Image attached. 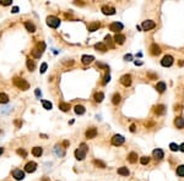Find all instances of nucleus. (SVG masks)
<instances>
[{"label": "nucleus", "mask_w": 184, "mask_h": 181, "mask_svg": "<svg viewBox=\"0 0 184 181\" xmlns=\"http://www.w3.org/2000/svg\"><path fill=\"white\" fill-rule=\"evenodd\" d=\"M97 66L98 67H103V69H108V65H104V64H101V63H97Z\"/></svg>", "instance_id": "obj_44"}, {"label": "nucleus", "mask_w": 184, "mask_h": 181, "mask_svg": "<svg viewBox=\"0 0 184 181\" xmlns=\"http://www.w3.org/2000/svg\"><path fill=\"white\" fill-rule=\"evenodd\" d=\"M150 53L152 55H159L161 54V48H159L157 44H152L150 47Z\"/></svg>", "instance_id": "obj_15"}, {"label": "nucleus", "mask_w": 184, "mask_h": 181, "mask_svg": "<svg viewBox=\"0 0 184 181\" xmlns=\"http://www.w3.org/2000/svg\"><path fill=\"white\" fill-rule=\"evenodd\" d=\"M179 149H181L182 152H184V143H182V145L179 146Z\"/></svg>", "instance_id": "obj_50"}, {"label": "nucleus", "mask_w": 184, "mask_h": 181, "mask_svg": "<svg viewBox=\"0 0 184 181\" xmlns=\"http://www.w3.org/2000/svg\"><path fill=\"white\" fill-rule=\"evenodd\" d=\"M118 174L122 175V176H129L130 174V171L128 170V168H125V166H122L118 169Z\"/></svg>", "instance_id": "obj_27"}, {"label": "nucleus", "mask_w": 184, "mask_h": 181, "mask_svg": "<svg viewBox=\"0 0 184 181\" xmlns=\"http://www.w3.org/2000/svg\"><path fill=\"white\" fill-rule=\"evenodd\" d=\"M125 138L123 137L122 135H114L112 137V145L113 146H122L123 143H124Z\"/></svg>", "instance_id": "obj_6"}, {"label": "nucleus", "mask_w": 184, "mask_h": 181, "mask_svg": "<svg viewBox=\"0 0 184 181\" xmlns=\"http://www.w3.org/2000/svg\"><path fill=\"white\" fill-rule=\"evenodd\" d=\"M25 27H26V30L28 32H31V33L36 32V26L32 22H25Z\"/></svg>", "instance_id": "obj_24"}, {"label": "nucleus", "mask_w": 184, "mask_h": 181, "mask_svg": "<svg viewBox=\"0 0 184 181\" xmlns=\"http://www.w3.org/2000/svg\"><path fill=\"white\" fill-rule=\"evenodd\" d=\"M130 131H132V132H135V125L130 126Z\"/></svg>", "instance_id": "obj_49"}, {"label": "nucleus", "mask_w": 184, "mask_h": 181, "mask_svg": "<svg viewBox=\"0 0 184 181\" xmlns=\"http://www.w3.org/2000/svg\"><path fill=\"white\" fill-rule=\"evenodd\" d=\"M140 163L142 164V165H146V164L150 163V158L149 157H141L140 158Z\"/></svg>", "instance_id": "obj_38"}, {"label": "nucleus", "mask_w": 184, "mask_h": 181, "mask_svg": "<svg viewBox=\"0 0 184 181\" xmlns=\"http://www.w3.org/2000/svg\"><path fill=\"white\" fill-rule=\"evenodd\" d=\"M93 164H95L96 166H100L101 169H104V168H106V164L102 162V160H97L96 159V160H93Z\"/></svg>", "instance_id": "obj_35"}, {"label": "nucleus", "mask_w": 184, "mask_h": 181, "mask_svg": "<svg viewBox=\"0 0 184 181\" xmlns=\"http://www.w3.org/2000/svg\"><path fill=\"white\" fill-rule=\"evenodd\" d=\"M152 155H153V158L156 159V160H161L163 157H165V153H163L162 149H159V148H156V149L152 152Z\"/></svg>", "instance_id": "obj_12"}, {"label": "nucleus", "mask_w": 184, "mask_h": 181, "mask_svg": "<svg viewBox=\"0 0 184 181\" xmlns=\"http://www.w3.org/2000/svg\"><path fill=\"white\" fill-rule=\"evenodd\" d=\"M74 110H75V113H76L77 115H82V114H85V112H86V109H85L84 105H75Z\"/></svg>", "instance_id": "obj_23"}, {"label": "nucleus", "mask_w": 184, "mask_h": 181, "mask_svg": "<svg viewBox=\"0 0 184 181\" xmlns=\"http://www.w3.org/2000/svg\"><path fill=\"white\" fill-rule=\"evenodd\" d=\"M109 81H110V76H109V73H108V75H106V76H104V80H103V85H107Z\"/></svg>", "instance_id": "obj_43"}, {"label": "nucleus", "mask_w": 184, "mask_h": 181, "mask_svg": "<svg viewBox=\"0 0 184 181\" xmlns=\"http://www.w3.org/2000/svg\"><path fill=\"white\" fill-rule=\"evenodd\" d=\"M102 12L104 15H114L116 14V9L112 6H108V5H103L102 6Z\"/></svg>", "instance_id": "obj_11"}, {"label": "nucleus", "mask_w": 184, "mask_h": 181, "mask_svg": "<svg viewBox=\"0 0 184 181\" xmlns=\"http://www.w3.org/2000/svg\"><path fill=\"white\" fill-rule=\"evenodd\" d=\"M59 109L61 110V112H68V110L70 109V104H69V103H60Z\"/></svg>", "instance_id": "obj_31"}, {"label": "nucleus", "mask_w": 184, "mask_h": 181, "mask_svg": "<svg viewBox=\"0 0 184 181\" xmlns=\"http://www.w3.org/2000/svg\"><path fill=\"white\" fill-rule=\"evenodd\" d=\"M9 102V97L5 93H0V104H6Z\"/></svg>", "instance_id": "obj_30"}, {"label": "nucleus", "mask_w": 184, "mask_h": 181, "mask_svg": "<svg viewBox=\"0 0 184 181\" xmlns=\"http://www.w3.org/2000/svg\"><path fill=\"white\" fill-rule=\"evenodd\" d=\"M106 43H108V45H109V47L110 48H113V43H112V37H110V36H106Z\"/></svg>", "instance_id": "obj_41"}, {"label": "nucleus", "mask_w": 184, "mask_h": 181, "mask_svg": "<svg viewBox=\"0 0 184 181\" xmlns=\"http://www.w3.org/2000/svg\"><path fill=\"white\" fill-rule=\"evenodd\" d=\"M100 27H101V23H100V22H92V23L88 24L87 28H88L90 32H95V31H97Z\"/></svg>", "instance_id": "obj_20"}, {"label": "nucleus", "mask_w": 184, "mask_h": 181, "mask_svg": "<svg viewBox=\"0 0 184 181\" xmlns=\"http://www.w3.org/2000/svg\"><path fill=\"white\" fill-rule=\"evenodd\" d=\"M138 158H139V157H138V154L135 153V152H132V153L128 155V160H129L130 163H133V164L138 162Z\"/></svg>", "instance_id": "obj_28"}, {"label": "nucleus", "mask_w": 184, "mask_h": 181, "mask_svg": "<svg viewBox=\"0 0 184 181\" xmlns=\"http://www.w3.org/2000/svg\"><path fill=\"white\" fill-rule=\"evenodd\" d=\"M42 105H43V108L44 109H47V110H50L52 109V103L50 102H47V100H42Z\"/></svg>", "instance_id": "obj_36"}, {"label": "nucleus", "mask_w": 184, "mask_h": 181, "mask_svg": "<svg viewBox=\"0 0 184 181\" xmlns=\"http://www.w3.org/2000/svg\"><path fill=\"white\" fill-rule=\"evenodd\" d=\"M12 176L16 179V180H23L25 179V172L20 169H15L12 171Z\"/></svg>", "instance_id": "obj_13"}, {"label": "nucleus", "mask_w": 184, "mask_h": 181, "mask_svg": "<svg viewBox=\"0 0 184 181\" xmlns=\"http://www.w3.org/2000/svg\"><path fill=\"white\" fill-rule=\"evenodd\" d=\"M43 153V149L41 147H35V148H32V154L35 155V157H41Z\"/></svg>", "instance_id": "obj_25"}, {"label": "nucleus", "mask_w": 184, "mask_h": 181, "mask_svg": "<svg viewBox=\"0 0 184 181\" xmlns=\"http://www.w3.org/2000/svg\"><path fill=\"white\" fill-rule=\"evenodd\" d=\"M16 153H17L19 155H21V157H23V158L27 155V152L25 151L23 148H20V149H17V151H16Z\"/></svg>", "instance_id": "obj_37"}, {"label": "nucleus", "mask_w": 184, "mask_h": 181, "mask_svg": "<svg viewBox=\"0 0 184 181\" xmlns=\"http://www.w3.org/2000/svg\"><path fill=\"white\" fill-rule=\"evenodd\" d=\"M169 149L173 151V152H175V151L179 149V146L177 145V143H171V145H169Z\"/></svg>", "instance_id": "obj_40"}, {"label": "nucleus", "mask_w": 184, "mask_h": 181, "mask_svg": "<svg viewBox=\"0 0 184 181\" xmlns=\"http://www.w3.org/2000/svg\"><path fill=\"white\" fill-rule=\"evenodd\" d=\"M155 113H156L157 115H163V114L166 113V106L163 105V104L157 105L156 108H155Z\"/></svg>", "instance_id": "obj_19"}, {"label": "nucleus", "mask_w": 184, "mask_h": 181, "mask_svg": "<svg viewBox=\"0 0 184 181\" xmlns=\"http://www.w3.org/2000/svg\"><path fill=\"white\" fill-rule=\"evenodd\" d=\"M109 30L110 31H113V32H119L123 30V24L120 22H113V23H110L109 24Z\"/></svg>", "instance_id": "obj_10"}, {"label": "nucleus", "mask_w": 184, "mask_h": 181, "mask_svg": "<svg viewBox=\"0 0 184 181\" xmlns=\"http://www.w3.org/2000/svg\"><path fill=\"white\" fill-rule=\"evenodd\" d=\"M17 11H19V7H17V6H15L14 9H12V12H14V14H16Z\"/></svg>", "instance_id": "obj_48"}, {"label": "nucleus", "mask_w": 184, "mask_h": 181, "mask_svg": "<svg viewBox=\"0 0 184 181\" xmlns=\"http://www.w3.org/2000/svg\"><path fill=\"white\" fill-rule=\"evenodd\" d=\"M63 146H64V147H68V146H69V142H68V141H64V142H63Z\"/></svg>", "instance_id": "obj_51"}, {"label": "nucleus", "mask_w": 184, "mask_h": 181, "mask_svg": "<svg viewBox=\"0 0 184 181\" xmlns=\"http://www.w3.org/2000/svg\"><path fill=\"white\" fill-rule=\"evenodd\" d=\"M36 96L37 97H41V90L39 89H36Z\"/></svg>", "instance_id": "obj_47"}, {"label": "nucleus", "mask_w": 184, "mask_h": 181, "mask_svg": "<svg viewBox=\"0 0 184 181\" xmlns=\"http://www.w3.org/2000/svg\"><path fill=\"white\" fill-rule=\"evenodd\" d=\"M120 99H122V97H120V94L119 93H116L113 96V98H112V103L114 105H118L120 103Z\"/></svg>", "instance_id": "obj_29"}, {"label": "nucleus", "mask_w": 184, "mask_h": 181, "mask_svg": "<svg viewBox=\"0 0 184 181\" xmlns=\"http://www.w3.org/2000/svg\"><path fill=\"white\" fill-rule=\"evenodd\" d=\"M36 169H37V164L35 162H28L25 165V171L26 172H35Z\"/></svg>", "instance_id": "obj_9"}, {"label": "nucleus", "mask_w": 184, "mask_h": 181, "mask_svg": "<svg viewBox=\"0 0 184 181\" xmlns=\"http://www.w3.org/2000/svg\"><path fill=\"white\" fill-rule=\"evenodd\" d=\"M174 125H175V127L177 129H183L184 127V119L183 118H175L174 119Z\"/></svg>", "instance_id": "obj_18"}, {"label": "nucleus", "mask_w": 184, "mask_h": 181, "mask_svg": "<svg viewBox=\"0 0 184 181\" xmlns=\"http://www.w3.org/2000/svg\"><path fill=\"white\" fill-rule=\"evenodd\" d=\"M120 83L123 86H125V87H129L130 85H132V76L130 75H124L120 77Z\"/></svg>", "instance_id": "obj_8"}, {"label": "nucleus", "mask_w": 184, "mask_h": 181, "mask_svg": "<svg viewBox=\"0 0 184 181\" xmlns=\"http://www.w3.org/2000/svg\"><path fill=\"white\" fill-rule=\"evenodd\" d=\"M114 42L118 43V44H123L125 42V36L122 34V33H117L114 36Z\"/></svg>", "instance_id": "obj_16"}, {"label": "nucleus", "mask_w": 184, "mask_h": 181, "mask_svg": "<svg viewBox=\"0 0 184 181\" xmlns=\"http://www.w3.org/2000/svg\"><path fill=\"white\" fill-rule=\"evenodd\" d=\"M15 124L16 126H21V121H15Z\"/></svg>", "instance_id": "obj_52"}, {"label": "nucleus", "mask_w": 184, "mask_h": 181, "mask_svg": "<svg viewBox=\"0 0 184 181\" xmlns=\"http://www.w3.org/2000/svg\"><path fill=\"white\" fill-rule=\"evenodd\" d=\"M149 77H150V79H156V75H153V73H149Z\"/></svg>", "instance_id": "obj_46"}, {"label": "nucleus", "mask_w": 184, "mask_h": 181, "mask_svg": "<svg viewBox=\"0 0 184 181\" xmlns=\"http://www.w3.org/2000/svg\"><path fill=\"white\" fill-rule=\"evenodd\" d=\"M156 89H157V92L163 93V92H165V90L167 89L166 83H165V82H158V83L156 85Z\"/></svg>", "instance_id": "obj_22"}, {"label": "nucleus", "mask_w": 184, "mask_h": 181, "mask_svg": "<svg viewBox=\"0 0 184 181\" xmlns=\"http://www.w3.org/2000/svg\"><path fill=\"white\" fill-rule=\"evenodd\" d=\"M177 175L181 176V178H184V165H179L177 168Z\"/></svg>", "instance_id": "obj_34"}, {"label": "nucleus", "mask_w": 184, "mask_h": 181, "mask_svg": "<svg viewBox=\"0 0 184 181\" xmlns=\"http://www.w3.org/2000/svg\"><path fill=\"white\" fill-rule=\"evenodd\" d=\"M93 98H95V100L97 103H101L102 100H103V98H104V94L102 93V92H98V93L95 94V97H93Z\"/></svg>", "instance_id": "obj_32"}, {"label": "nucleus", "mask_w": 184, "mask_h": 181, "mask_svg": "<svg viewBox=\"0 0 184 181\" xmlns=\"http://www.w3.org/2000/svg\"><path fill=\"white\" fill-rule=\"evenodd\" d=\"M155 27H156V23H155V21H152V20H146V21L142 22V30L144 31H150Z\"/></svg>", "instance_id": "obj_7"}, {"label": "nucleus", "mask_w": 184, "mask_h": 181, "mask_svg": "<svg viewBox=\"0 0 184 181\" xmlns=\"http://www.w3.org/2000/svg\"><path fill=\"white\" fill-rule=\"evenodd\" d=\"M60 146H55V149H54V152H55V154L56 155H59V157H63L64 155V149H60Z\"/></svg>", "instance_id": "obj_33"}, {"label": "nucleus", "mask_w": 184, "mask_h": 181, "mask_svg": "<svg viewBox=\"0 0 184 181\" xmlns=\"http://www.w3.org/2000/svg\"><path fill=\"white\" fill-rule=\"evenodd\" d=\"M95 49L104 53V52H107V45H106L104 43H96L95 44Z\"/></svg>", "instance_id": "obj_26"}, {"label": "nucleus", "mask_w": 184, "mask_h": 181, "mask_svg": "<svg viewBox=\"0 0 184 181\" xmlns=\"http://www.w3.org/2000/svg\"><path fill=\"white\" fill-rule=\"evenodd\" d=\"M93 60H95V57H93L92 55H84L82 57H81V61H82V64H84V65H88V64H91Z\"/></svg>", "instance_id": "obj_17"}, {"label": "nucleus", "mask_w": 184, "mask_h": 181, "mask_svg": "<svg viewBox=\"0 0 184 181\" xmlns=\"http://www.w3.org/2000/svg\"><path fill=\"white\" fill-rule=\"evenodd\" d=\"M47 24L52 28H56L60 24V20L56 16H48L47 17Z\"/></svg>", "instance_id": "obj_4"}, {"label": "nucleus", "mask_w": 184, "mask_h": 181, "mask_svg": "<svg viewBox=\"0 0 184 181\" xmlns=\"http://www.w3.org/2000/svg\"><path fill=\"white\" fill-rule=\"evenodd\" d=\"M26 65H27V69L30 70V71H35V69H36V64H35V60H32L28 57L27 61H26Z\"/></svg>", "instance_id": "obj_21"}, {"label": "nucleus", "mask_w": 184, "mask_h": 181, "mask_svg": "<svg viewBox=\"0 0 184 181\" xmlns=\"http://www.w3.org/2000/svg\"><path fill=\"white\" fill-rule=\"evenodd\" d=\"M3 152H4V148H1V147H0V155L3 154Z\"/></svg>", "instance_id": "obj_53"}, {"label": "nucleus", "mask_w": 184, "mask_h": 181, "mask_svg": "<svg viewBox=\"0 0 184 181\" xmlns=\"http://www.w3.org/2000/svg\"><path fill=\"white\" fill-rule=\"evenodd\" d=\"M14 85H15L17 88L22 89V90H27L28 88H30V83H28L26 80L19 79V77H14Z\"/></svg>", "instance_id": "obj_3"}, {"label": "nucleus", "mask_w": 184, "mask_h": 181, "mask_svg": "<svg viewBox=\"0 0 184 181\" xmlns=\"http://www.w3.org/2000/svg\"><path fill=\"white\" fill-rule=\"evenodd\" d=\"M46 70H47V64L43 63L42 65H41V72L44 73V72H46Z\"/></svg>", "instance_id": "obj_42"}, {"label": "nucleus", "mask_w": 184, "mask_h": 181, "mask_svg": "<svg viewBox=\"0 0 184 181\" xmlns=\"http://www.w3.org/2000/svg\"><path fill=\"white\" fill-rule=\"evenodd\" d=\"M11 4H12L11 0H0V5H3V6H9Z\"/></svg>", "instance_id": "obj_39"}, {"label": "nucleus", "mask_w": 184, "mask_h": 181, "mask_svg": "<svg viewBox=\"0 0 184 181\" xmlns=\"http://www.w3.org/2000/svg\"><path fill=\"white\" fill-rule=\"evenodd\" d=\"M173 63H174V59H173V56L172 55H165L162 57V60H161V65L162 66H165V67L172 66Z\"/></svg>", "instance_id": "obj_5"}, {"label": "nucleus", "mask_w": 184, "mask_h": 181, "mask_svg": "<svg viewBox=\"0 0 184 181\" xmlns=\"http://www.w3.org/2000/svg\"><path fill=\"white\" fill-rule=\"evenodd\" d=\"M124 59H125L126 61H130V60H132V59H133V56H132V55H130V54H128V55H125V56H124Z\"/></svg>", "instance_id": "obj_45"}, {"label": "nucleus", "mask_w": 184, "mask_h": 181, "mask_svg": "<svg viewBox=\"0 0 184 181\" xmlns=\"http://www.w3.org/2000/svg\"><path fill=\"white\" fill-rule=\"evenodd\" d=\"M85 135H86V137L90 138V139H91V138H95L96 136H97V130L95 129V127H91V129H88L87 131H86Z\"/></svg>", "instance_id": "obj_14"}, {"label": "nucleus", "mask_w": 184, "mask_h": 181, "mask_svg": "<svg viewBox=\"0 0 184 181\" xmlns=\"http://www.w3.org/2000/svg\"><path fill=\"white\" fill-rule=\"evenodd\" d=\"M88 152V147L86 143H81L80 147L75 151V158L77 160H84L86 158V153Z\"/></svg>", "instance_id": "obj_1"}, {"label": "nucleus", "mask_w": 184, "mask_h": 181, "mask_svg": "<svg viewBox=\"0 0 184 181\" xmlns=\"http://www.w3.org/2000/svg\"><path fill=\"white\" fill-rule=\"evenodd\" d=\"M44 49H46V44H44L43 42H41V43L37 44L33 49H32L31 54H32L33 57H36V59H39V57L42 56V54H43Z\"/></svg>", "instance_id": "obj_2"}, {"label": "nucleus", "mask_w": 184, "mask_h": 181, "mask_svg": "<svg viewBox=\"0 0 184 181\" xmlns=\"http://www.w3.org/2000/svg\"><path fill=\"white\" fill-rule=\"evenodd\" d=\"M42 181H49V178H43Z\"/></svg>", "instance_id": "obj_54"}]
</instances>
